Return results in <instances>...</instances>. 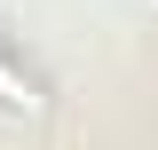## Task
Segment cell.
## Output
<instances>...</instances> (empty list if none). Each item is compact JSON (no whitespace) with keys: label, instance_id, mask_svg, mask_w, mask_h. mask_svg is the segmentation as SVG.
<instances>
[{"label":"cell","instance_id":"cell-1","mask_svg":"<svg viewBox=\"0 0 158 150\" xmlns=\"http://www.w3.org/2000/svg\"><path fill=\"white\" fill-rule=\"evenodd\" d=\"M0 103H32V79H16L8 63H0Z\"/></svg>","mask_w":158,"mask_h":150}]
</instances>
